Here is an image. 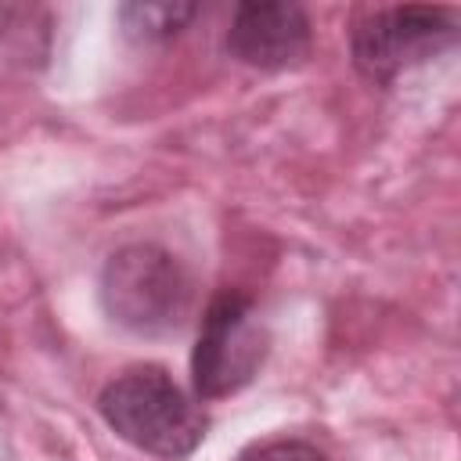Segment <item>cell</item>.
<instances>
[{
	"label": "cell",
	"instance_id": "7",
	"mask_svg": "<svg viewBox=\"0 0 461 461\" xmlns=\"http://www.w3.org/2000/svg\"><path fill=\"white\" fill-rule=\"evenodd\" d=\"M238 461H328V457L306 439H267L249 447Z\"/></svg>",
	"mask_w": 461,
	"mask_h": 461
},
{
	"label": "cell",
	"instance_id": "6",
	"mask_svg": "<svg viewBox=\"0 0 461 461\" xmlns=\"http://www.w3.org/2000/svg\"><path fill=\"white\" fill-rule=\"evenodd\" d=\"M194 14H198V4H122L119 7V22L126 36L137 43H162L176 36Z\"/></svg>",
	"mask_w": 461,
	"mask_h": 461
},
{
	"label": "cell",
	"instance_id": "5",
	"mask_svg": "<svg viewBox=\"0 0 461 461\" xmlns=\"http://www.w3.org/2000/svg\"><path fill=\"white\" fill-rule=\"evenodd\" d=\"M310 43H313V29H310L306 11L285 0L238 4L230 29H227L230 58L259 72L295 68L299 61H306Z\"/></svg>",
	"mask_w": 461,
	"mask_h": 461
},
{
	"label": "cell",
	"instance_id": "1",
	"mask_svg": "<svg viewBox=\"0 0 461 461\" xmlns=\"http://www.w3.org/2000/svg\"><path fill=\"white\" fill-rule=\"evenodd\" d=\"M97 411L115 436L162 461L191 457L209 429L198 400L155 364H140L112 378L97 400Z\"/></svg>",
	"mask_w": 461,
	"mask_h": 461
},
{
	"label": "cell",
	"instance_id": "3",
	"mask_svg": "<svg viewBox=\"0 0 461 461\" xmlns=\"http://www.w3.org/2000/svg\"><path fill=\"white\" fill-rule=\"evenodd\" d=\"M270 331L245 292L223 288L209 299L191 353V382L202 400L241 393L263 367Z\"/></svg>",
	"mask_w": 461,
	"mask_h": 461
},
{
	"label": "cell",
	"instance_id": "2",
	"mask_svg": "<svg viewBox=\"0 0 461 461\" xmlns=\"http://www.w3.org/2000/svg\"><path fill=\"white\" fill-rule=\"evenodd\" d=\"M101 303L104 313L133 335H169L187 321L194 288L173 252L137 241L108 256Z\"/></svg>",
	"mask_w": 461,
	"mask_h": 461
},
{
	"label": "cell",
	"instance_id": "4",
	"mask_svg": "<svg viewBox=\"0 0 461 461\" xmlns=\"http://www.w3.org/2000/svg\"><path fill=\"white\" fill-rule=\"evenodd\" d=\"M457 40L447 7H364L349 25V54L371 83H393L400 72L436 58Z\"/></svg>",
	"mask_w": 461,
	"mask_h": 461
}]
</instances>
